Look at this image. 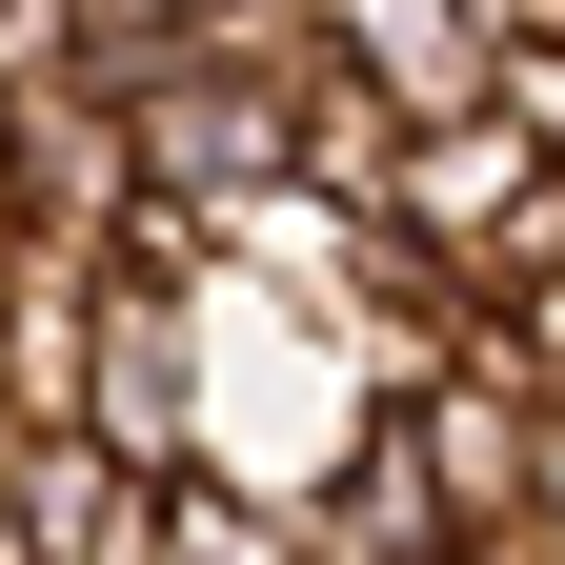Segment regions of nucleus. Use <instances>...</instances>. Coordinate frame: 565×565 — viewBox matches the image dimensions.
<instances>
[{"label": "nucleus", "mask_w": 565, "mask_h": 565, "mask_svg": "<svg viewBox=\"0 0 565 565\" xmlns=\"http://www.w3.org/2000/svg\"><path fill=\"white\" fill-rule=\"evenodd\" d=\"M545 41H565V21H545Z\"/></svg>", "instance_id": "11"}, {"label": "nucleus", "mask_w": 565, "mask_h": 565, "mask_svg": "<svg viewBox=\"0 0 565 565\" xmlns=\"http://www.w3.org/2000/svg\"><path fill=\"white\" fill-rule=\"evenodd\" d=\"M323 41H343V82H384L404 121L505 102V21H484V0H323Z\"/></svg>", "instance_id": "3"}, {"label": "nucleus", "mask_w": 565, "mask_h": 565, "mask_svg": "<svg viewBox=\"0 0 565 565\" xmlns=\"http://www.w3.org/2000/svg\"><path fill=\"white\" fill-rule=\"evenodd\" d=\"M505 121H525L545 162H565V41H505Z\"/></svg>", "instance_id": "7"}, {"label": "nucleus", "mask_w": 565, "mask_h": 565, "mask_svg": "<svg viewBox=\"0 0 565 565\" xmlns=\"http://www.w3.org/2000/svg\"><path fill=\"white\" fill-rule=\"evenodd\" d=\"M61 21H82V61H102V82H141V61H162L202 0H61Z\"/></svg>", "instance_id": "5"}, {"label": "nucleus", "mask_w": 565, "mask_h": 565, "mask_svg": "<svg viewBox=\"0 0 565 565\" xmlns=\"http://www.w3.org/2000/svg\"><path fill=\"white\" fill-rule=\"evenodd\" d=\"M384 343L343 323V303H303V282H263V263H223L202 282V465L223 484H263V505H323L343 465L384 445Z\"/></svg>", "instance_id": "1"}, {"label": "nucleus", "mask_w": 565, "mask_h": 565, "mask_svg": "<svg viewBox=\"0 0 565 565\" xmlns=\"http://www.w3.org/2000/svg\"><path fill=\"white\" fill-rule=\"evenodd\" d=\"M0 424H21V384H0Z\"/></svg>", "instance_id": "10"}, {"label": "nucleus", "mask_w": 565, "mask_h": 565, "mask_svg": "<svg viewBox=\"0 0 565 565\" xmlns=\"http://www.w3.org/2000/svg\"><path fill=\"white\" fill-rule=\"evenodd\" d=\"M0 565H41V525H21V465H0Z\"/></svg>", "instance_id": "8"}, {"label": "nucleus", "mask_w": 565, "mask_h": 565, "mask_svg": "<svg viewBox=\"0 0 565 565\" xmlns=\"http://www.w3.org/2000/svg\"><path fill=\"white\" fill-rule=\"evenodd\" d=\"M525 505H545V525H565V404H545V484H525Z\"/></svg>", "instance_id": "9"}, {"label": "nucleus", "mask_w": 565, "mask_h": 565, "mask_svg": "<svg viewBox=\"0 0 565 565\" xmlns=\"http://www.w3.org/2000/svg\"><path fill=\"white\" fill-rule=\"evenodd\" d=\"M0 465H21V525H41V565H102V525L162 484V465H121L102 424H0Z\"/></svg>", "instance_id": "4"}, {"label": "nucleus", "mask_w": 565, "mask_h": 565, "mask_svg": "<svg viewBox=\"0 0 565 565\" xmlns=\"http://www.w3.org/2000/svg\"><path fill=\"white\" fill-rule=\"evenodd\" d=\"M0 202H21L41 243H82V263H102L121 223H141V102L102 82V61H82V82H41V121H21V162H0Z\"/></svg>", "instance_id": "2"}, {"label": "nucleus", "mask_w": 565, "mask_h": 565, "mask_svg": "<svg viewBox=\"0 0 565 565\" xmlns=\"http://www.w3.org/2000/svg\"><path fill=\"white\" fill-rule=\"evenodd\" d=\"M484 323H505V343H525V384H545V404H565V263H545V282H525V303H484Z\"/></svg>", "instance_id": "6"}]
</instances>
